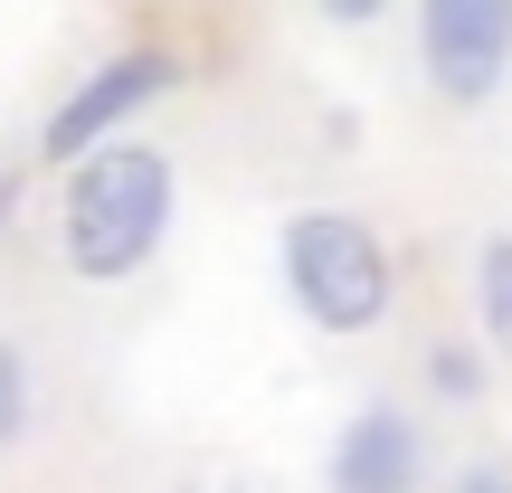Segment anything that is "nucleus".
Returning <instances> with one entry per match:
<instances>
[{
    "instance_id": "2",
    "label": "nucleus",
    "mask_w": 512,
    "mask_h": 493,
    "mask_svg": "<svg viewBox=\"0 0 512 493\" xmlns=\"http://www.w3.org/2000/svg\"><path fill=\"white\" fill-rule=\"evenodd\" d=\"M285 285L323 332H370L380 304H389V256H380V238H370L361 219L304 209V219L285 228Z\"/></svg>"
},
{
    "instance_id": "5",
    "label": "nucleus",
    "mask_w": 512,
    "mask_h": 493,
    "mask_svg": "<svg viewBox=\"0 0 512 493\" xmlns=\"http://www.w3.org/2000/svg\"><path fill=\"white\" fill-rule=\"evenodd\" d=\"M418 484V427L370 408L342 427V456H332V493H408Z\"/></svg>"
},
{
    "instance_id": "4",
    "label": "nucleus",
    "mask_w": 512,
    "mask_h": 493,
    "mask_svg": "<svg viewBox=\"0 0 512 493\" xmlns=\"http://www.w3.org/2000/svg\"><path fill=\"white\" fill-rule=\"evenodd\" d=\"M171 86V57H124V67H105V76H95V86H76L67 95V105H57V124H48V152H57V162H86V143H95V133H105V124H124V114L133 105H143V95H162Z\"/></svg>"
},
{
    "instance_id": "8",
    "label": "nucleus",
    "mask_w": 512,
    "mask_h": 493,
    "mask_svg": "<svg viewBox=\"0 0 512 493\" xmlns=\"http://www.w3.org/2000/svg\"><path fill=\"white\" fill-rule=\"evenodd\" d=\"M465 493H503V484H465Z\"/></svg>"
},
{
    "instance_id": "7",
    "label": "nucleus",
    "mask_w": 512,
    "mask_h": 493,
    "mask_svg": "<svg viewBox=\"0 0 512 493\" xmlns=\"http://www.w3.org/2000/svg\"><path fill=\"white\" fill-rule=\"evenodd\" d=\"M19 427H29V370H19V351L0 342V446H10Z\"/></svg>"
},
{
    "instance_id": "6",
    "label": "nucleus",
    "mask_w": 512,
    "mask_h": 493,
    "mask_svg": "<svg viewBox=\"0 0 512 493\" xmlns=\"http://www.w3.org/2000/svg\"><path fill=\"white\" fill-rule=\"evenodd\" d=\"M475 304H484V332L512 351V238L484 247V275H475Z\"/></svg>"
},
{
    "instance_id": "1",
    "label": "nucleus",
    "mask_w": 512,
    "mask_h": 493,
    "mask_svg": "<svg viewBox=\"0 0 512 493\" xmlns=\"http://www.w3.org/2000/svg\"><path fill=\"white\" fill-rule=\"evenodd\" d=\"M171 228V162L143 143H105L67 181V266L76 275H133Z\"/></svg>"
},
{
    "instance_id": "3",
    "label": "nucleus",
    "mask_w": 512,
    "mask_h": 493,
    "mask_svg": "<svg viewBox=\"0 0 512 493\" xmlns=\"http://www.w3.org/2000/svg\"><path fill=\"white\" fill-rule=\"evenodd\" d=\"M427 76H437L456 105L503 86V57H512V0H427Z\"/></svg>"
}]
</instances>
